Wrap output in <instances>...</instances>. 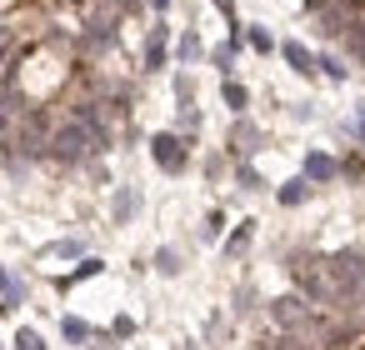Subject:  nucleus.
Wrapping results in <instances>:
<instances>
[{
    "label": "nucleus",
    "instance_id": "1",
    "mask_svg": "<svg viewBox=\"0 0 365 350\" xmlns=\"http://www.w3.org/2000/svg\"><path fill=\"white\" fill-rule=\"evenodd\" d=\"M325 275L335 285V300H365V250L325 255Z\"/></svg>",
    "mask_w": 365,
    "mask_h": 350
},
{
    "label": "nucleus",
    "instance_id": "2",
    "mask_svg": "<svg viewBox=\"0 0 365 350\" xmlns=\"http://www.w3.org/2000/svg\"><path fill=\"white\" fill-rule=\"evenodd\" d=\"M91 150H96V140H91V130H86L76 115L51 130V160H61V165H81Z\"/></svg>",
    "mask_w": 365,
    "mask_h": 350
},
{
    "label": "nucleus",
    "instance_id": "3",
    "mask_svg": "<svg viewBox=\"0 0 365 350\" xmlns=\"http://www.w3.org/2000/svg\"><path fill=\"white\" fill-rule=\"evenodd\" d=\"M270 320H275L285 335H305V330H315V325H320L305 295H280V300H270Z\"/></svg>",
    "mask_w": 365,
    "mask_h": 350
},
{
    "label": "nucleus",
    "instance_id": "4",
    "mask_svg": "<svg viewBox=\"0 0 365 350\" xmlns=\"http://www.w3.org/2000/svg\"><path fill=\"white\" fill-rule=\"evenodd\" d=\"M150 155H155V165H160L165 175H180V170L190 165V145H185L175 130H155V135H150Z\"/></svg>",
    "mask_w": 365,
    "mask_h": 350
},
{
    "label": "nucleus",
    "instance_id": "5",
    "mask_svg": "<svg viewBox=\"0 0 365 350\" xmlns=\"http://www.w3.org/2000/svg\"><path fill=\"white\" fill-rule=\"evenodd\" d=\"M165 46H170V26H150V41H145V71H165Z\"/></svg>",
    "mask_w": 365,
    "mask_h": 350
},
{
    "label": "nucleus",
    "instance_id": "6",
    "mask_svg": "<svg viewBox=\"0 0 365 350\" xmlns=\"http://www.w3.org/2000/svg\"><path fill=\"white\" fill-rule=\"evenodd\" d=\"M280 56H285V66H290L295 76H305V81H310V76L320 71V66H315V56H310V51H305L300 41H285V46H280Z\"/></svg>",
    "mask_w": 365,
    "mask_h": 350
},
{
    "label": "nucleus",
    "instance_id": "7",
    "mask_svg": "<svg viewBox=\"0 0 365 350\" xmlns=\"http://www.w3.org/2000/svg\"><path fill=\"white\" fill-rule=\"evenodd\" d=\"M335 175H340V165H335L325 150H310V155H305V180H310V185H325V180H335Z\"/></svg>",
    "mask_w": 365,
    "mask_h": 350
},
{
    "label": "nucleus",
    "instance_id": "8",
    "mask_svg": "<svg viewBox=\"0 0 365 350\" xmlns=\"http://www.w3.org/2000/svg\"><path fill=\"white\" fill-rule=\"evenodd\" d=\"M135 210H140V190H135V185H120V190H115V225H130Z\"/></svg>",
    "mask_w": 365,
    "mask_h": 350
},
{
    "label": "nucleus",
    "instance_id": "9",
    "mask_svg": "<svg viewBox=\"0 0 365 350\" xmlns=\"http://www.w3.org/2000/svg\"><path fill=\"white\" fill-rule=\"evenodd\" d=\"M255 140H260V130H255L250 120H235V130H230V150H235V155H250V150H260Z\"/></svg>",
    "mask_w": 365,
    "mask_h": 350
},
{
    "label": "nucleus",
    "instance_id": "10",
    "mask_svg": "<svg viewBox=\"0 0 365 350\" xmlns=\"http://www.w3.org/2000/svg\"><path fill=\"white\" fill-rule=\"evenodd\" d=\"M200 56H205L200 36H195V31H185V36L175 41V61H180V66H190V61H200Z\"/></svg>",
    "mask_w": 365,
    "mask_h": 350
},
{
    "label": "nucleus",
    "instance_id": "11",
    "mask_svg": "<svg viewBox=\"0 0 365 350\" xmlns=\"http://www.w3.org/2000/svg\"><path fill=\"white\" fill-rule=\"evenodd\" d=\"M305 195H310V180H305V175H295V180H285V185L275 190V200H280V205H300Z\"/></svg>",
    "mask_w": 365,
    "mask_h": 350
},
{
    "label": "nucleus",
    "instance_id": "12",
    "mask_svg": "<svg viewBox=\"0 0 365 350\" xmlns=\"http://www.w3.org/2000/svg\"><path fill=\"white\" fill-rule=\"evenodd\" d=\"M220 96H225V105H230L235 115H245V105H250V91H245L240 81H225V86H220Z\"/></svg>",
    "mask_w": 365,
    "mask_h": 350
},
{
    "label": "nucleus",
    "instance_id": "13",
    "mask_svg": "<svg viewBox=\"0 0 365 350\" xmlns=\"http://www.w3.org/2000/svg\"><path fill=\"white\" fill-rule=\"evenodd\" d=\"M235 51H240V46H230V41H225V46H215V51H210V66H215V71H220V76H225V81H230V66H235Z\"/></svg>",
    "mask_w": 365,
    "mask_h": 350
},
{
    "label": "nucleus",
    "instance_id": "14",
    "mask_svg": "<svg viewBox=\"0 0 365 350\" xmlns=\"http://www.w3.org/2000/svg\"><path fill=\"white\" fill-rule=\"evenodd\" d=\"M61 335H66L71 345H86V340H91V325L76 320V315H66V320H61Z\"/></svg>",
    "mask_w": 365,
    "mask_h": 350
},
{
    "label": "nucleus",
    "instance_id": "15",
    "mask_svg": "<svg viewBox=\"0 0 365 350\" xmlns=\"http://www.w3.org/2000/svg\"><path fill=\"white\" fill-rule=\"evenodd\" d=\"M155 270H160V275H180V250L160 245V250H155Z\"/></svg>",
    "mask_w": 365,
    "mask_h": 350
},
{
    "label": "nucleus",
    "instance_id": "16",
    "mask_svg": "<svg viewBox=\"0 0 365 350\" xmlns=\"http://www.w3.org/2000/svg\"><path fill=\"white\" fill-rule=\"evenodd\" d=\"M245 41H250V51H260V56H270V51H275V41H270V31H265V26H250V31H245Z\"/></svg>",
    "mask_w": 365,
    "mask_h": 350
},
{
    "label": "nucleus",
    "instance_id": "17",
    "mask_svg": "<svg viewBox=\"0 0 365 350\" xmlns=\"http://www.w3.org/2000/svg\"><path fill=\"white\" fill-rule=\"evenodd\" d=\"M175 101H180V110H190V101H195V81H190L185 71L175 76Z\"/></svg>",
    "mask_w": 365,
    "mask_h": 350
},
{
    "label": "nucleus",
    "instance_id": "18",
    "mask_svg": "<svg viewBox=\"0 0 365 350\" xmlns=\"http://www.w3.org/2000/svg\"><path fill=\"white\" fill-rule=\"evenodd\" d=\"M235 180H240L245 190H265V180L255 175V165H250V160H240V165H235Z\"/></svg>",
    "mask_w": 365,
    "mask_h": 350
},
{
    "label": "nucleus",
    "instance_id": "19",
    "mask_svg": "<svg viewBox=\"0 0 365 350\" xmlns=\"http://www.w3.org/2000/svg\"><path fill=\"white\" fill-rule=\"evenodd\" d=\"M16 350H46V340H41V330H31V325H21V330H16Z\"/></svg>",
    "mask_w": 365,
    "mask_h": 350
},
{
    "label": "nucleus",
    "instance_id": "20",
    "mask_svg": "<svg viewBox=\"0 0 365 350\" xmlns=\"http://www.w3.org/2000/svg\"><path fill=\"white\" fill-rule=\"evenodd\" d=\"M315 66H320L330 81H345V66H340V56H315Z\"/></svg>",
    "mask_w": 365,
    "mask_h": 350
},
{
    "label": "nucleus",
    "instance_id": "21",
    "mask_svg": "<svg viewBox=\"0 0 365 350\" xmlns=\"http://www.w3.org/2000/svg\"><path fill=\"white\" fill-rule=\"evenodd\" d=\"M245 245H250V225H235V235L225 240V255H240Z\"/></svg>",
    "mask_w": 365,
    "mask_h": 350
},
{
    "label": "nucleus",
    "instance_id": "22",
    "mask_svg": "<svg viewBox=\"0 0 365 350\" xmlns=\"http://www.w3.org/2000/svg\"><path fill=\"white\" fill-rule=\"evenodd\" d=\"M220 230H225V215H220V210H210V215H205V225H200V235H205V240H215Z\"/></svg>",
    "mask_w": 365,
    "mask_h": 350
},
{
    "label": "nucleus",
    "instance_id": "23",
    "mask_svg": "<svg viewBox=\"0 0 365 350\" xmlns=\"http://www.w3.org/2000/svg\"><path fill=\"white\" fill-rule=\"evenodd\" d=\"M91 275H101V260H81V265H76V275H66V285H76V280H91Z\"/></svg>",
    "mask_w": 365,
    "mask_h": 350
},
{
    "label": "nucleus",
    "instance_id": "24",
    "mask_svg": "<svg viewBox=\"0 0 365 350\" xmlns=\"http://www.w3.org/2000/svg\"><path fill=\"white\" fill-rule=\"evenodd\" d=\"M260 350H315V345H305L300 335H285V340H270V345H260Z\"/></svg>",
    "mask_w": 365,
    "mask_h": 350
},
{
    "label": "nucleus",
    "instance_id": "25",
    "mask_svg": "<svg viewBox=\"0 0 365 350\" xmlns=\"http://www.w3.org/2000/svg\"><path fill=\"white\" fill-rule=\"evenodd\" d=\"M6 145H11V105L0 101V150H6Z\"/></svg>",
    "mask_w": 365,
    "mask_h": 350
},
{
    "label": "nucleus",
    "instance_id": "26",
    "mask_svg": "<svg viewBox=\"0 0 365 350\" xmlns=\"http://www.w3.org/2000/svg\"><path fill=\"white\" fill-rule=\"evenodd\" d=\"M110 335H120V340H125V335H135V320H130V315H120V320L110 325Z\"/></svg>",
    "mask_w": 365,
    "mask_h": 350
},
{
    "label": "nucleus",
    "instance_id": "27",
    "mask_svg": "<svg viewBox=\"0 0 365 350\" xmlns=\"http://www.w3.org/2000/svg\"><path fill=\"white\" fill-rule=\"evenodd\" d=\"M350 130H355V140L365 145V105H355V125H350Z\"/></svg>",
    "mask_w": 365,
    "mask_h": 350
},
{
    "label": "nucleus",
    "instance_id": "28",
    "mask_svg": "<svg viewBox=\"0 0 365 350\" xmlns=\"http://www.w3.org/2000/svg\"><path fill=\"white\" fill-rule=\"evenodd\" d=\"M11 280H16V275H11L6 265H0V295H6V290H11Z\"/></svg>",
    "mask_w": 365,
    "mask_h": 350
},
{
    "label": "nucleus",
    "instance_id": "29",
    "mask_svg": "<svg viewBox=\"0 0 365 350\" xmlns=\"http://www.w3.org/2000/svg\"><path fill=\"white\" fill-rule=\"evenodd\" d=\"M150 11H155V16H165V11H170V0H150Z\"/></svg>",
    "mask_w": 365,
    "mask_h": 350
},
{
    "label": "nucleus",
    "instance_id": "30",
    "mask_svg": "<svg viewBox=\"0 0 365 350\" xmlns=\"http://www.w3.org/2000/svg\"><path fill=\"white\" fill-rule=\"evenodd\" d=\"M185 350H195V345H185Z\"/></svg>",
    "mask_w": 365,
    "mask_h": 350
}]
</instances>
